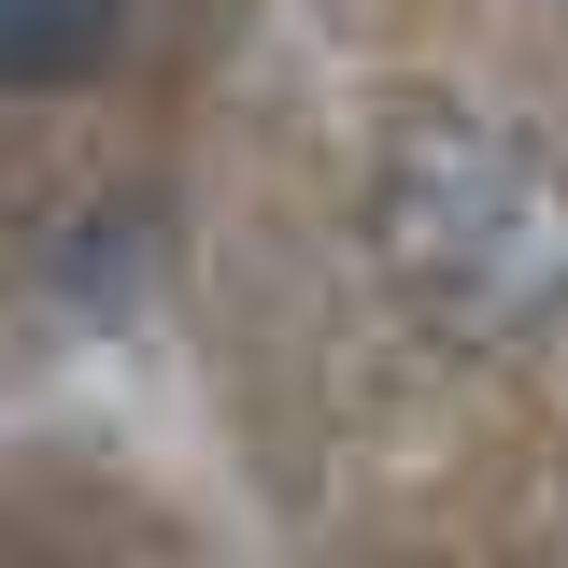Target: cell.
<instances>
[{
    "instance_id": "cell-1",
    "label": "cell",
    "mask_w": 568,
    "mask_h": 568,
    "mask_svg": "<svg viewBox=\"0 0 568 568\" xmlns=\"http://www.w3.org/2000/svg\"><path fill=\"white\" fill-rule=\"evenodd\" d=\"M369 242L413 313L455 342H555L568 327V156L469 100H413L369 142Z\"/></svg>"
},
{
    "instance_id": "cell-2",
    "label": "cell",
    "mask_w": 568,
    "mask_h": 568,
    "mask_svg": "<svg viewBox=\"0 0 568 568\" xmlns=\"http://www.w3.org/2000/svg\"><path fill=\"white\" fill-rule=\"evenodd\" d=\"M129 58V14L114 0H0V85H85V71Z\"/></svg>"
}]
</instances>
